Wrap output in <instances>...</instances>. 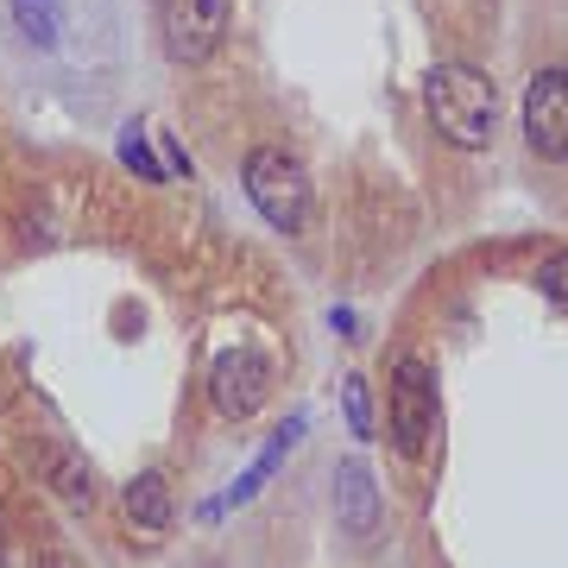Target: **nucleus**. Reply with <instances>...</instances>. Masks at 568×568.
Here are the masks:
<instances>
[{"mask_svg": "<svg viewBox=\"0 0 568 568\" xmlns=\"http://www.w3.org/2000/svg\"><path fill=\"white\" fill-rule=\"evenodd\" d=\"M429 121L443 133L448 145H462V152H480L493 140V126H499V89H493L487 70H474V63H436L429 70Z\"/></svg>", "mask_w": 568, "mask_h": 568, "instance_id": "nucleus-1", "label": "nucleus"}, {"mask_svg": "<svg viewBox=\"0 0 568 568\" xmlns=\"http://www.w3.org/2000/svg\"><path fill=\"white\" fill-rule=\"evenodd\" d=\"M241 183H246V203L260 209L278 234H304V222H310V171H304L297 152H284V145H253Z\"/></svg>", "mask_w": 568, "mask_h": 568, "instance_id": "nucleus-2", "label": "nucleus"}, {"mask_svg": "<svg viewBox=\"0 0 568 568\" xmlns=\"http://www.w3.org/2000/svg\"><path fill=\"white\" fill-rule=\"evenodd\" d=\"M386 429H392V448H398L405 462H424L429 436H436V373H429V361H417V354H398V366H392Z\"/></svg>", "mask_w": 568, "mask_h": 568, "instance_id": "nucleus-3", "label": "nucleus"}, {"mask_svg": "<svg viewBox=\"0 0 568 568\" xmlns=\"http://www.w3.org/2000/svg\"><path fill=\"white\" fill-rule=\"evenodd\" d=\"M265 398H272V361H265L260 347L215 354V366H209V405L222 410L227 424H246Z\"/></svg>", "mask_w": 568, "mask_h": 568, "instance_id": "nucleus-4", "label": "nucleus"}, {"mask_svg": "<svg viewBox=\"0 0 568 568\" xmlns=\"http://www.w3.org/2000/svg\"><path fill=\"white\" fill-rule=\"evenodd\" d=\"M159 32L171 63H203L222 51L227 39V0H164L159 7Z\"/></svg>", "mask_w": 568, "mask_h": 568, "instance_id": "nucleus-5", "label": "nucleus"}, {"mask_svg": "<svg viewBox=\"0 0 568 568\" xmlns=\"http://www.w3.org/2000/svg\"><path fill=\"white\" fill-rule=\"evenodd\" d=\"M525 140L537 159L568 164V70H537L525 89Z\"/></svg>", "mask_w": 568, "mask_h": 568, "instance_id": "nucleus-6", "label": "nucleus"}, {"mask_svg": "<svg viewBox=\"0 0 568 568\" xmlns=\"http://www.w3.org/2000/svg\"><path fill=\"white\" fill-rule=\"evenodd\" d=\"M335 525H342L354 544L379 537V525H386V499H379V487H373V467H366L361 455L335 467Z\"/></svg>", "mask_w": 568, "mask_h": 568, "instance_id": "nucleus-7", "label": "nucleus"}, {"mask_svg": "<svg viewBox=\"0 0 568 568\" xmlns=\"http://www.w3.org/2000/svg\"><path fill=\"white\" fill-rule=\"evenodd\" d=\"M32 467H39V480L58 493L63 506H77V511L95 506V474H89V462H82L77 448H63V443H32Z\"/></svg>", "mask_w": 568, "mask_h": 568, "instance_id": "nucleus-8", "label": "nucleus"}, {"mask_svg": "<svg viewBox=\"0 0 568 568\" xmlns=\"http://www.w3.org/2000/svg\"><path fill=\"white\" fill-rule=\"evenodd\" d=\"M126 518L145 530V537H159V530H171V518H178V506H171V480H164L159 467H145V474H133L126 480Z\"/></svg>", "mask_w": 568, "mask_h": 568, "instance_id": "nucleus-9", "label": "nucleus"}, {"mask_svg": "<svg viewBox=\"0 0 568 568\" xmlns=\"http://www.w3.org/2000/svg\"><path fill=\"white\" fill-rule=\"evenodd\" d=\"M297 436H304V417H291V424L278 429V436H272V443H265V455L253 467H246L241 480H234V493H227V499H215V506H209V518H222L227 506H246V499H253V493L265 487V480H272V467L284 462V455H291V448H297Z\"/></svg>", "mask_w": 568, "mask_h": 568, "instance_id": "nucleus-10", "label": "nucleus"}, {"mask_svg": "<svg viewBox=\"0 0 568 568\" xmlns=\"http://www.w3.org/2000/svg\"><path fill=\"white\" fill-rule=\"evenodd\" d=\"M13 26H20L26 39L39 44H58V26H63V13H58V0H13Z\"/></svg>", "mask_w": 568, "mask_h": 568, "instance_id": "nucleus-11", "label": "nucleus"}, {"mask_svg": "<svg viewBox=\"0 0 568 568\" xmlns=\"http://www.w3.org/2000/svg\"><path fill=\"white\" fill-rule=\"evenodd\" d=\"M342 417H347V429H354L361 443H373V386H366L361 373L342 379Z\"/></svg>", "mask_w": 568, "mask_h": 568, "instance_id": "nucleus-12", "label": "nucleus"}, {"mask_svg": "<svg viewBox=\"0 0 568 568\" xmlns=\"http://www.w3.org/2000/svg\"><path fill=\"white\" fill-rule=\"evenodd\" d=\"M121 159L133 164V171H140L145 183H159V178H164V164L152 159V152H145V126H126V133H121Z\"/></svg>", "mask_w": 568, "mask_h": 568, "instance_id": "nucleus-13", "label": "nucleus"}, {"mask_svg": "<svg viewBox=\"0 0 568 568\" xmlns=\"http://www.w3.org/2000/svg\"><path fill=\"white\" fill-rule=\"evenodd\" d=\"M537 291H544L549 304L568 310V253H544V265H537Z\"/></svg>", "mask_w": 568, "mask_h": 568, "instance_id": "nucleus-14", "label": "nucleus"}, {"mask_svg": "<svg viewBox=\"0 0 568 568\" xmlns=\"http://www.w3.org/2000/svg\"><path fill=\"white\" fill-rule=\"evenodd\" d=\"M32 568H63V562H58V556H39V562H32Z\"/></svg>", "mask_w": 568, "mask_h": 568, "instance_id": "nucleus-15", "label": "nucleus"}]
</instances>
